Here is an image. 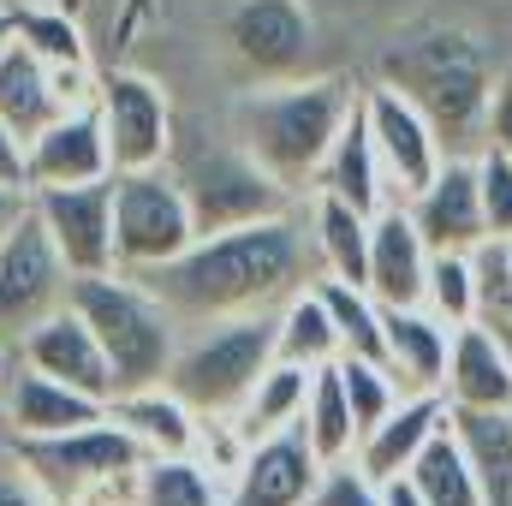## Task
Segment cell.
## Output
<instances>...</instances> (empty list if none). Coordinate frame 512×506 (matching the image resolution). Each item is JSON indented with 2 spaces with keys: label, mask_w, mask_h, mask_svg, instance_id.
Wrapping results in <instances>:
<instances>
[{
  "label": "cell",
  "mask_w": 512,
  "mask_h": 506,
  "mask_svg": "<svg viewBox=\"0 0 512 506\" xmlns=\"http://www.w3.org/2000/svg\"><path fill=\"white\" fill-rule=\"evenodd\" d=\"M96 102V72L90 66H42L24 42H0V120L18 131L24 143L66 108Z\"/></svg>",
  "instance_id": "obj_13"
},
{
  "label": "cell",
  "mask_w": 512,
  "mask_h": 506,
  "mask_svg": "<svg viewBox=\"0 0 512 506\" xmlns=\"http://www.w3.org/2000/svg\"><path fill=\"white\" fill-rule=\"evenodd\" d=\"M364 84L328 72V78H280L245 90L233 102V143L256 155L286 191H316L322 155L334 149L340 126L358 114Z\"/></svg>",
  "instance_id": "obj_2"
},
{
  "label": "cell",
  "mask_w": 512,
  "mask_h": 506,
  "mask_svg": "<svg viewBox=\"0 0 512 506\" xmlns=\"http://www.w3.org/2000/svg\"><path fill=\"white\" fill-rule=\"evenodd\" d=\"M6 370H12V352H6V346H0V381H6Z\"/></svg>",
  "instance_id": "obj_45"
},
{
  "label": "cell",
  "mask_w": 512,
  "mask_h": 506,
  "mask_svg": "<svg viewBox=\"0 0 512 506\" xmlns=\"http://www.w3.org/2000/svg\"><path fill=\"white\" fill-rule=\"evenodd\" d=\"M501 334H507V346H512V322H507V328H501Z\"/></svg>",
  "instance_id": "obj_46"
},
{
  "label": "cell",
  "mask_w": 512,
  "mask_h": 506,
  "mask_svg": "<svg viewBox=\"0 0 512 506\" xmlns=\"http://www.w3.org/2000/svg\"><path fill=\"white\" fill-rule=\"evenodd\" d=\"M316 191H328V197H340V203H352V209H364V215L399 203L393 185H387V167H382V155H376V137L364 126V114H352V120L340 126L334 149L322 155Z\"/></svg>",
  "instance_id": "obj_24"
},
{
  "label": "cell",
  "mask_w": 512,
  "mask_h": 506,
  "mask_svg": "<svg viewBox=\"0 0 512 506\" xmlns=\"http://www.w3.org/2000/svg\"><path fill=\"white\" fill-rule=\"evenodd\" d=\"M322 477V459L310 453L304 429H274L245 447V459L227 477V506H304Z\"/></svg>",
  "instance_id": "obj_16"
},
{
  "label": "cell",
  "mask_w": 512,
  "mask_h": 506,
  "mask_svg": "<svg viewBox=\"0 0 512 506\" xmlns=\"http://www.w3.org/2000/svg\"><path fill=\"white\" fill-rule=\"evenodd\" d=\"M12 42H24L42 66H90L84 30L66 18V6H42V0H12L6 6Z\"/></svg>",
  "instance_id": "obj_32"
},
{
  "label": "cell",
  "mask_w": 512,
  "mask_h": 506,
  "mask_svg": "<svg viewBox=\"0 0 512 506\" xmlns=\"http://www.w3.org/2000/svg\"><path fill=\"white\" fill-rule=\"evenodd\" d=\"M30 215L48 227L60 262L78 274H108L120 268L114 256V173L90 185H42L30 191Z\"/></svg>",
  "instance_id": "obj_10"
},
{
  "label": "cell",
  "mask_w": 512,
  "mask_h": 506,
  "mask_svg": "<svg viewBox=\"0 0 512 506\" xmlns=\"http://www.w3.org/2000/svg\"><path fill=\"white\" fill-rule=\"evenodd\" d=\"M417 233L429 239V251H471L477 239H489L483 227V191H477V155H447L441 173L405 197Z\"/></svg>",
  "instance_id": "obj_17"
},
{
  "label": "cell",
  "mask_w": 512,
  "mask_h": 506,
  "mask_svg": "<svg viewBox=\"0 0 512 506\" xmlns=\"http://www.w3.org/2000/svg\"><path fill=\"white\" fill-rule=\"evenodd\" d=\"M0 506H54V495L30 477V465L12 453L6 435H0Z\"/></svg>",
  "instance_id": "obj_39"
},
{
  "label": "cell",
  "mask_w": 512,
  "mask_h": 506,
  "mask_svg": "<svg viewBox=\"0 0 512 506\" xmlns=\"http://www.w3.org/2000/svg\"><path fill=\"white\" fill-rule=\"evenodd\" d=\"M501 84H507V90H512V72H507V78H501Z\"/></svg>",
  "instance_id": "obj_47"
},
{
  "label": "cell",
  "mask_w": 512,
  "mask_h": 506,
  "mask_svg": "<svg viewBox=\"0 0 512 506\" xmlns=\"http://www.w3.org/2000/svg\"><path fill=\"white\" fill-rule=\"evenodd\" d=\"M96 120L108 137V161L114 173H143V167H167L173 161V108L167 90L143 72H108L96 78Z\"/></svg>",
  "instance_id": "obj_9"
},
{
  "label": "cell",
  "mask_w": 512,
  "mask_h": 506,
  "mask_svg": "<svg viewBox=\"0 0 512 506\" xmlns=\"http://www.w3.org/2000/svg\"><path fill=\"white\" fill-rule=\"evenodd\" d=\"M137 280L185 328H203V322H227V316L280 310L298 286L316 280V251H310V233L292 215H268V221H251V227L197 233L173 262H161Z\"/></svg>",
  "instance_id": "obj_1"
},
{
  "label": "cell",
  "mask_w": 512,
  "mask_h": 506,
  "mask_svg": "<svg viewBox=\"0 0 512 506\" xmlns=\"http://www.w3.org/2000/svg\"><path fill=\"white\" fill-rule=\"evenodd\" d=\"M108 417L126 429L149 459L191 453V447H197V429H203V417H197V411L167 387V381H155V387H131V393H114V399H108Z\"/></svg>",
  "instance_id": "obj_23"
},
{
  "label": "cell",
  "mask_w": 512,
  "mask_h": 506,
  "mask_svg": "<svg viewBox=\"0 0 512 506\" xmlns=\"http://www.w3.org/2000/svg\"><path fill=\"white\" fill-rule=\"evenodd\" d=\"M310 251H316V274H334V280H358L364 286V268H370V215L328 197V191H310Z\"/></svg>",
  "instance_id": "obj_25"
},
{
  "label": "cell",
  "mask_w": 512,
  "mask_h": 506,
  "mask_svg": "<svg viewBox=\"0 0 512 506\" xmlns=\"http://www.w3.org/2000/svg\"><path fill=\"white\" fill-rule=\"evenodd\" d=\"M274 358L304 364V370H322V364L340 358V334H334V316H328L316 280L298 286V292L274 310Z\"/></svg>",
  "instance_id": "obj_26"
},
{
  "label": "cell",
  "mask_w": 512,
  "mask_h": 506,
  "mask_svg": "<svg viewBox=\"0 0 512 506\" xmlns=\"http://www.w3.org/2000/svg\"><path fill=\"white\" fill-rule=\"evenodd\" d=\"M334 370H340V387H346V399H352V417H358V435L364 429H376L387 411L399 405V376L387 370L382 358H358V352H340L334 358Z\"/></svg>",
  "instance_id": "obj_34"
},
{
  "label": "cell",
  "mask_w": 512,
  "mask_h": 506,
  "mask_svg": "<svg viewBox=\"0 0 512 506\" xmlns=\"http://www.w3.org/2000/svg\"><path fill=\"white\" fill-rule=\"evenodd\" d=\"M131 506H227V477L209 471L197 453L143 459V471H137V501Z\"/></svg>",
  "instance_id": "obj_29"
},
{
  "label": "cell",
  "mask_w": 512,
  "mask_h": 506,
  "mask_svg": "<svg viewBox=\"0 0 512 506\" xmlns=\"http://www.w3.org/2000/svg\"><path fill=\"white\" fill-rule=\"evenodd\" d=\"M382 78L429 114L447 155H465V143H483L501 84L465 30H417V36L393 42L382 54Z\"/></svg>",
  "instance_id": "obj_3"
},
{
  "label": "cell",
  "mask_w": 512,
  "mask_h": 506,
  "mask_svg": "<svg viewBox=\"0 0 512 506\" xmlns=\"http://www.w3.org/2000/svg\"><path fill=\"white\" fill-rule=\"evenodd\" d=\"M453 441L465 447L483 501L512 506V411H453Z\"/></svg>",
  "instance_id": "obj_27"
},
{
  "label": "cell",
  "mask_w": 512,
  "mask_h": 506,
  "mask_svg": "<svg viewBox=\"0 0 512 506\" xmlns=\"http://www.w3.org/2000/svg\"><path fill=\"white\" fill-rule=\"evenodd\" d=\"M304 506H382V483L358 459H334V465H322Z\"/></svg>",
  "instance_id": "obj_38"
},
{
  "label": "cell",
  "mask_w": 512,
  "mask_h": 506,
  "mask_svg": "<svg viewBox=\"0 0 512 506\" xmlns=\"http://www.w3.org/2000/svg\"><path fill=\"white\" fill-rule=\"evenodd\" d=\"M227 48L262 84L304 78V60L316 48V18H310L304 0H233V12H227Z\"/></svg>",
  "instance_id": "obj_12"
},
{
  "label": "cell",
  "mask_w": 512,
  "mask_h": 506,
  "mask_svg": "<svg viewBox=\"0 0 512 506\" xmlns=\"http://www.w3.org/2000/svg\"><path fill=\"white\" fill-rule=\"evenodd\" d=\"M173 179L191 203L197 233H227V227H251L268 215H292V191L239 143H215V149H173Z\"/></svg>",
  "instance_id": "obj_6"
},
{
  "label": "cell",
  "mask_w": 512,
  "mask_h": 506,
  "mask_svg": "<svg viewBox=\"0 0 512 506\" xmlns=\"http://www.w3.org/2000/svg\"><path fill=\"white\" fill-rule=\"evenodd\" d=\"M0 185L12 191H30V173H24V137L0 120Z\"/></svg>",
  "instance_id": "obj_40"
},
{
  "label": "cell",
  "mask_w": 512,
  "mask_h": 506,
  "mask_svg": "<svg viewBox=\"0 0 512 506\" xmlns=\"http://www.w3.org/2000/svg\"><path fill=\"white\" fill-rule=\"evenodd\" d=\"M453 328L423 304H382V364L405 393H441Z\"/></svg>",
  "instance_id": "obj_22"
},
{
  "label": "cell",
  "mask_w": 512,
  "mask_h": 506,
  "mask_svg": "<svg viewBox=\"0 0 512 506\" xmlns=\"http://www.w3.org/2000/svg\"><path fill=\"white\" fill-rule=\"evenodd\" d=\"M24 173H30V191L108 179L114 161H108V137H102V120H96V102L66 108L60 120H48V126L36 131L24 143Z\"/></svg>",
  "instance_id": "obj_18"
},
{
  "label": "cell",
  "mask_w": 512,
  "mask_h": 506,
  "mask_svg": "<svg viewBox=\"0 0 512 506\" xmlns=\"http://www.w3.org/2000/svg\"><path fill=\"white\" fill-rule=\"evenodd\" d=\"M483 149H501L512 161V90H495V108H489V126H483Z\"/></svg>",
  "instance_id": "obj_41"
},
{
  "label": "cell",
  "mask_w": 512,
  "mask_h": 506,
  "mask_svg": "<svg viewBox=\"0 0 512 506\" xmlns=\"http://www.w3.org/2000/svg\"><path fill=\"white\" fill-rule=\"evenodd\" d=\"M477 191L489 239H512V161L501 149H477Z\"/></svg>",
  "instance_id": "obj_37"
},
{
  "label": "cell",
  "mask_w": 512,
  "mask_h": 506,
  "mask_svg": "<svg viewBox=\"0 0 512 506\" xmlns=\"http://www.w3.org/2000/svg\"><path fill=\"white\" fill-rule=\"evenodd\" d=\"M447 417H453V405H447V393H399V405L387 411L376 429H364L358 435V465L387 483V477H405L411 465H417V453L447 429Z\"/></svg>",
  "instance_id": "obj_20"
},
{
  "label": "cell",
  "mask_w": 512,
  "mask_h": 506,
  "mask_svg": "<svg viewBox=\"0 0 512 506\" xmlns=\"http://www.w3.org/2000/svg\"><path fill=\"white\" fill-rule=\"evenodd\" d=\"M507 245H512V239H507Z\"/></svg>",
  "instance_id": "obj_48"
},
{
  "label": "cell",
  "mask_w": 512,
  "mask_h": 506,
  "mask_svg": "<svg viewBox=\"0 0 512 506\" xmlns=\"http://www.w3.org/2000/svg\"><path fill=\"white\" fill-rule=\"evenodd\" d=\"M30 370H42V376L66 381V387H78V393H90V399H114L120 387H114V364H108V352H102V340H96V328L72 310V298L54 310V316H42L18 346H12Z\"/></svg>",
  "instance_id": "obj_14"
},
{
  "label": "cell",
  "mask_w": 512,
  "mask_h": 506,
  "mask_svg": "<svg viewBox=\"0 0 512 506\" xmlns=\"http://www.w3.org/2000/svg\"><path fill=\"white\" fill-rule=\"evenodd\" d=\"M96 417H108L102 399H90V393H78V387H66V381L30 370V364L12 352V370L0 381V435H6V441L66 435V429L96 423Z\"/></svg>",
  "instance_id": "obj_15"
},
{
  "label": "cell",
  "mask_w": 512,
  "mask_h": 506,
  "mask_svg": "<svg viewBox=\"0 0 512 506\" xmlns=\"http://www.w3.org/2000/svg\"><path fill=\"white\" fill-rule=\"evenodd\" d=\"M382 506H429V501L417 495V483H411V477H387V483H382Z\"/></svg>",
  "instance_id": "obj_43"
},
{
  "label": "cell",
  "mask_w": 512,
  "mask_h": 506,
  "mask_svg": "<svg viewBox=\"0 0 512 506\" xmlns=\"http://www.w3.org/2000/svg\"><path fill=\"white\" fill-rule=\"evenodd\" d=\"M429 239L417 233L405 203H387L370 215V268L364 286L382 304H423V280H429Z\"/></svg>",
  "instance_id": "obj_21"
},
{
  "label": "cell",
  "mask_w": 512,
  "mask_h": 506,
  "mask_svg": "<svg viewBox=\"0 0 512 506\" xmlns=\"http://www.w3.org/2000/svg\"><path fill=\"white\" fill-rule=\"evenodd\" d=\"M423 310H435L447 328H459V322H477V280H471V251H435V256H429Z\"/></svg>",
  "instance_id": "obj_35"
},
{
  "label": "cell",
  "mask_w": 512,
  "mask_h": 506,
  "mask_svg": "<svg viewBox=\"0 0 512 506\" xmlns=\"http://www.w3.org/2000/svg\"><path fill=\"white\" fill-rule=\"evenodd\" d=\"M197 239L191 203L173 179V167L114 173V256L126 274H149Z\"/></svg>",
  "instance_id": "obj_7"
},
{
  "label": "cell",
  "mask_w": 512,
  "mask_h": 506,
  "mask_svg": "<svg viewBox=\"0 0 512 506\" xmlns=\"http://www.w3.org/2000/svg\"><path fill=\"white\" fill-rule=\"evenodd\" d=\"M298 429H304V441H310V453H316L322 465L358 453V417H352V399H346V387H340V370H334V364H322V370L310 376Z\"/></svg>",
  "instance_id": "obj_28"
},
{
  "label": "cell",
  "mask_w": 512,
  "mask_h": 506,
  "mask_svg": "<svg viewBox=\"0 0 512 506\" xmlns=\"http://www.w3.org/2000/svg\"><path fill=\"white\" fill-rule=\"evenodd\" d=\"M471 280H477V316L507 328L512 322V245L507 239H477L471 245Z\"/></svg>",
  "instance_id": "obj_36"
},
{
  "label": "cell",
  "mask_w": 512,
  "mask_h": 506,
  "mask_svg": "<svg viewBox=\"0 0 512 506\" xmlns=\"http://www.w3.org/2000/svg\"><path fill=\"white\" fill-rule=\"evenodd\" d=\"M441 393L453 411H512V346L495 322H459Z\"/></svg>",
  "instance_id": "obj_19"
},
{
  "label": "cell",
  "mask_w": 512,
  "mask_h": 506,
  "mask_svg": "<svg viewBox=\"0 0 512 506\" xmlns=\"http://www.w3.org/2000/svg\"><path fill=\"white\" fill-rule=\"evenodd\" d=\"M72 310L96 328L108 364H114V387H155L173 370V352L185 340V322L126 268L108 274H78L72 280Z\"/></svg>",
  "instance_id": "obj_4"
},
{
  "label": "cell",
  "mask_w": 512,
  "mask_h": 506,
  "mask_svg": "<svg viewBox=\"0 0 512 506\" xmlns=\"http://www.w3.org/2000/svg\"><path fill=\"white\" fill-rule=\"evenodd\" d=\"M310 376L316 370H304V364H286V358H274L262 381L251 387V399L239 405V435L245 441H262V435H274V429H292L298 417H304V393H310Z\"/></svg>",
  "instance_id": "obj_30"
},
{
  "label": "cell",
  "mask_w": 512,
  "mask_h": 506,
  "mask_svg": "<svg viewBox=\"0 0 512 506\" xmlns=\"http://www.w3.org/2000/svg\"><path fill=\"white\" fill-rule=\"evenodd\" d=\"M24 215H30V191H12V185H0V245H6V233H12Z\"/></svg>",
  "instance_id": "obj_42"
},
{
  "label": "cell",
  "mask_w": 512,
  "mask_h": 506,
  "mask_svg": "<svg viewBox=\"0 0 512 506\" xmlns=\"http://www.w3.org/2000/svg\"><path fill=\"white\" fill-rule=\"evenodd\" d=\"M316 292L334 316V334H340V352H358V358H382V298L358 280H334V274H316Z\"/></svg>",
  "instance_id": "obj_33"
},
{
  "label": "cell",
  "mask_w": 512,
  "mask_h": 506,
  "mask_svg": "<svg viewBox=\"0 0 512 506\" xmlns=\"http://www.w3.org/2000/svg\"><path fill=\"white\" fill-rule=\"evenodd\" d=\"M6 6H12V0H0V42L12 36V24H6Z\"/></svg>",
  "instance_id": "obj_44"
},
{
  "label": "cell",
  "mask_w": 512,
  "mask_h": 506,
  "mask_svg": "<svg viewBox=\"0 0 512 506\" xmlns=\"http://www.w3.org/2000/svg\"><path fill=\"white\" fill-rule=\"evenodd\" d=\"M405 477L417 483V495L429 506H489L477 471H471V459H465V447L453 441V417H447V429L417 453V465H411Z\"/></svg>",
  "instance_id": "obj_31"
},
{
  "label": "cell",
  "mask_w": 512,
  "mask_h": 506,
  "mask_svg": "<svg viewBox=\"0 0 512 506\" xmlns=\"http://www.w3.org/2000/svg\"><path fill=\"white\" fill-rule=\"evenodd\" d=\"M268 364H274V310L227 316V322L185 328L167 387L197 417H239V405L251 399V387L262 381Z\"/></svg>",
  "instance_id": "obj_5"
},
{
  "label": "cell",
  "mask_w": 512,
  "mask_h": 506,
  "mask_svg": "<svg viewBox=\"0 0 512 506\" xmlns=\"http://www.w3.org/2000/svg\"><path fill=\"white\" fill-rule=\"evenodd\" d=\"M358 114H364V126H370V137H376V155H382L387 185H393L399 203H405L411 191H423V185L441 173V161H447L441 131L429 126V114H423L411 96H399L387 78L364 84Z\"/></svg>",
  "instance_id": "obj_11"
},
{
  "label": "cell",
  "mask_w": 512,
  "mask_h": 506,
  "mask_svg": "<svg viewBox=\"0 0 512 506\" xmlns=\"http://www.w3.org/2000/svg\"><path fill=\"white\" fill-rule=\"evenodd\" d=\"M72 298V268L60 262L48 227L36 215H24L6 245H0V346L12 352L42 316H54Z\"/></svg>",
  "instance_id": "obj_8"
}]
</instances>
